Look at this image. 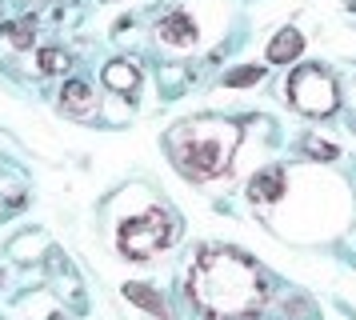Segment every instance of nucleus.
Here are the masks:
<instances>
[{"label":"nucleus","mask_w":356,"mask_h":320,"mask_svg":"<svg viewBox=\"0 0 356 320\" xmlns=\"http://www.w3.org/2000/svg\"><path fill=\"white\" fill-rule=\"evenodd\" d=\"M188 296L212 317L244 320L268 301V288H264V276L248 256L212 248L196 260L193 276H188Z\"/></svg>","instance_id":"f257e3e1"},{"label":"nucleus","mask_w":356,"mask_h":320,"mask_svg":"<svg viewBox=\"0 0 356 320\" xmlns=\"http://www.w3.org/2000/svg\"><path fill=\"white\" fill-rule=\"evenodd\" d=\"M241 144V128L216 120V116H200V120H184L172 128L168 136V152L172 164L188 180H212V176L228 173V164L236 157Z\"/></svg>","instance_id":"f03ea898"},{"label":"nucleus","mask_w":356,"mask_h":320,"mask_svg":"<svg viewBox=\"0 0 356 320\" xmlns=\"http://www.w3.org/2000/svg\"><path fill=\"white\" fill-rule=\"evenodd\" d=\"M177 221H172V212H164V208H148L145 216H132V221L120 224V232H116V244H120V253L129 256V260H152V256L168 248L172 240H177Z\"/></svg>","instance_id":"7ed1b4c3"},{"label":"nucleus","mask_w":356,"mask_h":320,"mask_svg":"<svg viewBox=\"0 0 356 320\" xmlns=\"http://www.w3.org/2000/svg\"><path fill=\"white\" fill-rule=\"evenodd\" d=\"M289 100L296 112L305 116H332L340 109V93L337 80L324 72L321 64H300L289 77Z\"/></svg>","instance_id":"20e7f679"},{"label":"nucleus","mask_w":356,"mask_h":320,"mask_svg":"<svg viewBox=\"0 0 356 320\" xmlns=\"http://www.w3.org/2000/svg\"><path fill=\"white\" fill-rule=\"evenodd\" d=\"M156 36H161L168 48H193L200 32H196V20H193V16L184 13V8H177V13H168L161 24H156Z\"/></svg>","instance_id":"39448f33"},{"label":"nucleus","mask_w":356,"mask_h":320,"mask_svg":"<svg viewBox=\"0 0 356 320\" xmlns=\"http://www.w3.org/2000/svg\"><path fill=\"white\" fill-rule=\"evenodd\" d=\"M284 196V168H264L248 180V200L252 205H273Z\"/></svg>","instance_id":"423d86ee"},{"label":"nucleus","mask_w":356,"mask_h":320,"mask_svg":"<svg viewBox=\"0 0 356 320\" xmlns=\"http://www.w3.org/2000/svg\"><path fill=\"white\" fill-rule=\"evenodd\" d=\"M300 52H305V36H300L296 29H284V32L273 36V45H268L264 56H268V64H292Z\"/></svg>","instance_id":"0eeeda50"},{"label":"nucleus","mask_w":356,"mask_h":320,"mask_svg":"<svg viewBox=\"0 0 356 320\" xmlns=\"http://www.w3.org/2000/svg\"><path fill=\"white\" fill-rule=\"evenodd\" d=\"M60 104H65V112H72V116H92V112H97V96H92V88H88L84 80H68L65 93H60Z\"/></svg>","instance_id":"6e6552de"},{"label":"nucleus","mask_w":356,"mask_h":320,"mask_svg":"<svg viewBox=\"0 0 356 320\" xmlns=\"http://www.w3.org/2000/svg\"><path fill=\"white\" fill-rule=\"evenodd\" d=\"M104 84L113 88V93H136V84H140V68L132 61H113L104 68Z\"/></svg>","instance_id":"1a4fd4ad"},{"label":"nucleus","mask_w":356,"mask_h":320,"mask_svg":"<svg viewBox=\"0 0 356 320\" xmlns=\"http://www.w3.org/2000/svg\"><path fill=\"white\" fill-rule=\"evenodd\" d=\"M124 301H132L136 308H145V312H152V317L168 320V304H164L148 285H124Z\"/></svg>","instance_id":"9d476101"},{"label":"nucleus","mask_w":356,"mask_h":320,"mask_svg":"<svg viewBox=\"0 0 356 320\" xmlns=\"http://www.w3.org/2000/svg\"><path fill=\"white\" fill-rule=\"evenodd\" d=\"M36 64H40V72H65L68 56L60 48H40V52H36Z\"/></svg>","instance_id":"9b49d317"},{"label":"nucleus","mask_w":356,"mask_h":320,"mask_svg":"<svg viewBox=\"0 0 356 320\" xmlns=\"http://www.w3.org/2000/svg\"><path fill=\"white\" fill-rule=\"evenodd\" d=\"M264 77V64H248V68H236V72H228L225 84L228 88H244V84H257Z\"/></svg>","instance_id":"f8f14e48"},{"label":"nucleus","mask_w":356,"mask_h":320,"mask_svg":"<svg viewBox=\"0 0 356 320\" xmlns=\"http://www.w3.org/2000/svg\"><path fill=\"white\" fill-rule=\"evenodd\" d=\"M0 32H8V40L17 48H33V24H4Z\"/></svg>","instance_id":"ddd939ff"},{"label":"nucleus","mask_w":356,"mask_h":320,"mask_svg":"<svg viewBox=\"0 0 356 320\" xmlns=\"http://www.w3.org/2000/svg\"><path fill=\"white\" fill-rule=\"evenodd\" d=\"M305 148H308V157H316V160H337V157H340L337 144H324V141H316V136H312Z\"/></svg>","instance_id":"4468645a"}]
</instances>
